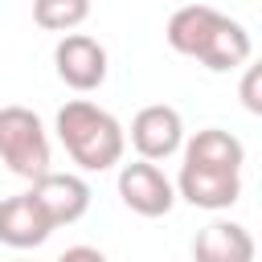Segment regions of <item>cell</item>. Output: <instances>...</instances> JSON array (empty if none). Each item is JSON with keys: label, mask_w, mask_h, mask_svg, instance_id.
Returning <instances> with one entry per match:
<instances>
[{"label": "cell", "mask_w": 262, "mask_h": 262, "mask_svg": "<svg viewBox=\"0 0 262 262\" xmlns=\"http://www.w3.org/2000/svg\"><path fill=\"white\" fill-rule=\"evenodd\" d=\"M49 233H53V221L33 201V192H16V196L0 201V242L8 250H33Z\"/></svg>", "instance_id": "cell-9"}, {"label": "cell", "mask_w": 262, "mask_h": 262, "mask_svg": "<svg viewBox=\"0 0 262 262\" xmlns=\"http://www.w3.org/2000/svg\"><path fill=\"white\" fill-rule=\"evenodd\" d=\"M184 164L196 168H221V172H242L246 164V147L237 135L221 131V127H205L184 143Z\"/></svg>", "instance_id": "cell-11"}, {"label": "cell", "mask_w": 262, "mask_h": 262, "mask_svg": "<svg viewBox=\"0 0 262 262\" xmlns=\"http://www.w3.org/2000/svg\"><path fill=\"white\" fill-rule=\"evenodd\" d=\"M57 262H106V254L94 246H70L66 254H57Z\"/></svg>", "instance_id": "cell-14"}, {"label": "cell", "mask_w": 262, "mask_h": 262, "mask_svg": "<svg viewBox=\"0 0 262 262\" xmlns=\"http://www.w3.org/2000/svg\"><path fill=\"white\" fill-rule=\"evenodd\" d=\"M90 16V0H33V20L45 33H74Z\"/></svg>", "instance_id": "cell-12"}, {"label": "cell", "mask_w": 262, "mask_h": 262, "mask_svg": "<svg viewBox=\"0 0 262 262\" xmlns=\"http://www.w3.org/2000/svg\"><path fill=\"white\" fill-rule=\"evenodd\" d=\"M49 135L29 106H0V164L25 180L49 172Z\"/></svg>", "instance_id": "cell-3"}, {"label": "cell", "mask_w": 262, "mask_h": 262, "mask_svg": "<svg viewBox=\"0 0 262 262\" xmlns=\"http://www.w3.org/2000/svg\"><path fill=\"white\" fill-rule=\"evenodd\" d=\"M164 37H168V45L176 53L196 57L213 74H225V70H237V66L250 61V33L233 16H225V12L209 8V4H184V8H176L168 16Z\"/></svg>", "instance_id": "cell-1"}, {"label": "cell", "mask_w": 262, "mask_h": 262, "mask_svg": "<svg viewBox=\"0 0 262 262\" xmlns=\"http://www.w3.org/2000/svg\"><path fill=\"white\" fill-rule=\"evenodd\" d=\"M237 98H242V106L250 115H262V57L254 66H246V74L237 82Z\"/></svg>", "instance_id": "cell-13"}, {"label": "cell", "mask_w": 262, "mask_h": 262, "mask_svg": "<svg viewBox=\"0 0 262 262\" xmlns=\"http://www.w3.org/2000/svg\"><path fill=\"white\" fill-rule=\"evenodd\" d=\"M176 196H184L192 209L221 213V209L237 205V196H242V172H221V168L180 164V176H176Z\"/></svg>", "instance_id": "cell-8"}, {"label": "cell", "mask_w": 262, "mask_h": 262, "mask_svg": "<svg viewBox=\"0 0 262 262\" xmlns=\"http://www.w3.org/2000/svg\"><path fill=\"white\" fill-rule=\"evenodd\" d=\"M29 192H33V201L45 209V217L53 221V229L82 221L86 209H90V184H86L82 176H74V172H53V168H49L45 176L33 180Z\"/></svg>", "instance_id": "cell-7"}, {"label": "cell", "mask_w": 262, "mask_h": 262, "mask_svg": "<svg viewBox=\"0 0 262 262\" xmlns=\"http://www.w3.org/2000/svg\"><path fill=\"white\" fill-rule=\"evenodd\" d=\"M131 147L139 151V160H168L184 147V119L176 106L151 102L131 119Z\"/></svg>", "instance_id": "cell-6"}, {"label": "cell", "mask_w": 262, "mask_h": 262, "mask_svg": "<svg viewBox=\"0 0 262 262\" xmlns=\"http://www.w3.org/2000/svg\"><path fill=\"white\" fill-rule=\"evenodd\" d=\"M57 139L61 147L70 151V160L82 168V172H106L115 164H123V147H127V131L123 123L94 106L90 98H70L61 111H57Z\"/></svg>", "instance_id": "cell-2"}, {"label": "cell", "mask_w": 262, "mask_h": 262, "mask_svg": "<svg viewBox=\"0 0 262 262\" xmlns=\"http://www.w3.org/2000/svg\"><path fill=\"white\" fill-rule=\"evenodd\" d=\"M119 196L139 217H164L176 205V184L151 160H131L119 168Z\"/></svg>", "instance_id": "cell-4"}, {"label": "cell", "mask_w": 262, "mask_h": 262, "mask_svg": "<svg viewBox=\"0 0 262 262\" xmlns=\"http://www.w3.org/2000/svg\"><path fill=\"white\" fill-rule=\"evenodd\" d=\"M53 66L57 78L78 94H90L106 82V49L90 33H66L53 49Z\"/></svg>", "instance_id": "cell-5"}, {"label": "cell", "mask_w": 262, "mask_h": 262, "mask_svg": "<svg viewBox=\"0 0 262 262\" xmlns=\"http://www.w3.org/2000/svg\"><path fill=\"white\" fill-rule=\"evenodd\" d=\"M258 246L237 221H209L192 242V262H254Z\"/></svg>", "instance_id": "cell-10"}]
</instances>
